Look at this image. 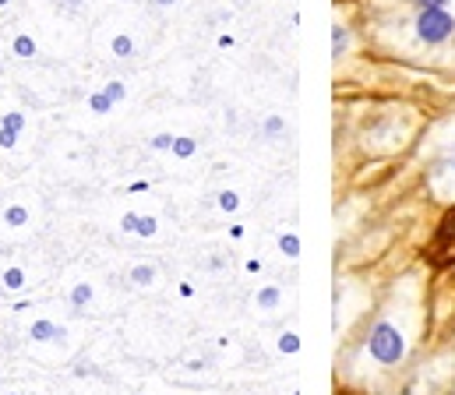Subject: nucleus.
<instances>
[{"mask_svg": "<svg viewBox=\"0 0 455 395\" xmlns=\"http://www.w3.org/2000/svg\"><path fill=\"white\" fill-rule=\"evenodd\" d=\"M131 282L152 286V282H156V268H152V265H134V268H131Z\"/></svg>", "mask_w": 455, "mask_h": 395, "instance_id": "6", "label": "nucleus"}, {"mask_svg": "<svg viewBox=\"0 0 455 395\" xmlns=\"http://www.w3.org/2000/svg\"><path fill=\"white\" fill-rule=\"evenodd\" d=\"M89 300H92V286H89V282H78V286L71 289V307H75V311H82Z\"/></svg>", "mask_w": 455, "mask_h": 395, "instance_id": "7", "label": "nucleus"}, {"mask_svg": "<svg viewBox=\"0 0 455 395\" xmlns=\"http://www.w3.org/2000/svg\"><path fill=\"white\" fill-rule=\"evenodd\" d=\"M413 28L424 46H442L455 36V14L449 7H420Z\"/></svg>", "mask_w": 455, "mask_h": 395, "instance_id": "1", "label": "nucleus"}, {"mask_svg": "<svg viewBox=\"0 0 455 395\" xmlns=\"http://www.w3.org/2000/svg\"><path fill=\"white\" fill-rule=\"evenodd\" d=\"M346 46H349V32H346L342 25H336V28H332V57H336V60L346 53Z\"/></svg>", "mask_w": 455, "mask_h": 395, "instance_id": "8", "label": "nucleus"}, {"mask_svg": "<svg viewBox=\"0 0 455 395\" xmlns=\"http://www.w3.org/2000/svg\"><path fill=\"white\" fill-rule=\"evenodd\" d=\"M14 53H18V57H32V53H36V43H32L28 36H18V39H14Z\"/></svg>", "mask_w": 455, "mask_h": 395, "instance_id": "12", "label": "nucleus"}, {"mask_svg": "<svg viewBox=\"0 0 455 395\" xmlns=\"http://www.w3.org/2000/svg\"><path fill=\"white\" fill-rule=\"evenodd\" d=\"M279 248H283V255H286V258H297V255H300V241H297L293 233H286V237L279 241Z\"/></svg>", "mask_w": 455, "mask_h": 395, "instance_id": "11", "label": "nucleus"}, {"mask_svg": "<svg viewBox=\"0 0 455 395\" xmlns=\"http://www.w3.org/2000/svg\"><path fill=\"white\" fill-rule=\"evenodd\" d=\"M279 300H283L279 286H265V289L258 293V311H275V307H279Z\"/></svg>", "mask_w": 455, "mask_h": 395, "instance_id": "5", "label": "nucleus"}, {"mask_svg": "<svg viewBox=\"0 0 455 395\" xmlns=\"http://www.w3.org/2000/svg\"><path fill=\"white\" fill-rule=\"evenodd\" d=\"M110 107H114V103L107 99V92H103V96H92V110H96V114H107Z\"/></svg>", "mask_w": 455, "mask_h": 395, "instance_id": "18", "label": "nucleus"}, {"mask_svg": "<svg viewBox=\"0 0 455 395\" xmlns=\"http://www.w3.org/2000/svg\"><path fill=\"white\" fill-rule=\"evenodd\" d=\"M449 170H455V145H452V152H449Z\"/></svg>", "mask_w": 455, "mask_h": 395, "instance_id": "23", "label": "nucleus"}, {"mask_svg": "<svg viewBox=\"0 0 455 395\" xmlns=\"http://www.w3.org/2000/svg\"><path fill=\"white\" fill-rule=\"evenodd\" d=\"M7 395H18V392H7Z\"/></svg>", "mask_w": 455, "mask_h": 395, "instance_id": "25", "label": "nucleus"}, {"mask_svg": "<svg viewBox=\"0 0 455 395\" xmlns=\"http://www.w3.org/2000/svg\"><path fill=\"white\" fill-rule=\"evenodd\" d=\"M4 128H11V131H21V128H25V121H21V114H11V117L4 121Z\"/></svg>", "mask_w": 455, "mask_h": 395, "instance_id": "19", "label": "nucleus"}, {"mask_svg": "<svg viewBox=\"0 0 455 395\" xmlns=\"http://www.w3.org/2000/svg\"><path fill=\"white\" fill-rule=\"evenodd\" d=\"M279 350H283V353H297V350H300V343H297V336H293V332H286V336L279 339Z\"/></svg>", "mask_w": 455, "mask_h": 395, "instance_id": "14", "label": "nucleus"}, {"mask_svg": "<svg viewBox=\"0 0 455 395\" xmlns=\"http://www.w3.org/2000/svg\"><path fill=\"white\" fill-rule=\"evenodd\" d=\"M159 4H173V0H159Z\"/></svg>", "mask_w": 455, "mask_h": 395, "instance_id": "24", "label": "nucleus"}, {"mask_svg": "<svg viewBox=\"0 0 455 395\" xmlns=\"http://www.w3.org/2000/svg\"><path fill=\"white\" fill-rule=\"evenodd\" d=\"M28 336H32L36 343H50V339H64V328H60L57 321H46V318H43V321H36V325H32V332H28Z\"/></svg>", "mask_w": 455, "mask_h": 395, "instance_id": "4", "label": "nucleus"}, {"mask_svg": "<svg viewBox=\"0 0 455 395\" xmlns=\"http://www.w3.org/2000/svg\"><path fill=\"white\" fill-rule=\"evenodd\" d=\"M131 50H134V46H131V39H127V36H116V39H114V53H116V57H127Z\"/></svg>", "mask_w": 455, "mask_h": 395, "instance_id": "16", "label": "nucleus"}, {"mask_svg": "<svg viewBox=\"0 0 455 395\" xmlns=\"http://www.w3.org/2000/svg\"><path fill=\"white\" fill-rule=\"evenodd\" d=\"M0 4H7V0H0Z\"/></svg>", "mask_w": 455, "mask_h": 395, "instance_id": "26", "label": "nucleus"}, {"mask_svg": "<svg viewBox=\"0 0 455 395\" xmlns=\"http://www.w3.org/2000/svg\"><path fill=\"white\" fill-rule=\"evenodd\" d=\"M265 131H268V134H279V131H283V121H279V117H272V121L265 124Z\"/></svg>", "mask_w": 455, "mask_h": 395, "instance_id": "22", "label": "nucleus"}, {"mask_svg": "<svg viewBox=\"0 0 455 395\" xmlns=\"http://www.w3.org/2000/svg\"><path fill=\"white\" fill-rule=\"evenodd\" d=\"M236 205H240V201H236L233 191H223V194H220V209H223V212H236Z\"/></svg>", "mask_w": 455, "mask_h": 395, "instance_id": "15", "label": "nucleus"}, {"mask_svg": "<svg viewBox=\"0 0 455 395\" xmlns=\"http://www.w3.org/2000/svg\"><path fill=\"white\" fill-rule=\"evenodd\" d=\"M173 152H177L180 159H188V155H195V141H191V138H173Z\"/></svg>", "mask_w": 455, "mask_h": 395, "instance_id": "13", "label": "nucleus"}, {"mask_svg": "<svg viewBox=\"0 0 455 395\" xmlns=\"http://www.w3.org/2000/svg\"><path fill=\"white\" fill-rule=\"evenodd\" d=\"M4 223H7V226H25V223H28V209L11 205V209L4 212Z\"/></svg>", "mask_w": 455, "mask_h": 395, "instance_id": "9", "label": "nucleus"}, {"mask_svg": "<svg viewBox=\"0 0 455 395\" xmlns=\"http://www.w3.org/2000/svg\"><path fill=\"white\" fill-rule=\"evenodd\" d=\"M71 4H75V0H71Z\"/></svg>", "mask_w": 455, "mask_h": 395, "instance_id": "27", "label": "nucleus"}, {"mask_svg": "<svg viewBox=\"0 0 455 395\" xmlns=\"http://www.w3.org/2000/svg\"><path fill=\"white\" fill-rule=\"evenodd\" d=\"M431 258L438 265L455 262V212L442 223V233H438V241H435V248H431Z\"/></svg>", "mask_w": 455, "mask_h": 395, "instance_id": "3", "label": "nucleus"}, {"mask_svg": "<svg viewBox=\"0 0 455 395\" xmlns=\"http://www.w3.org/2000/svg\"><path fill=\"white\" fill-rule=\"evenodd\" d=\"M107 99H110V103H120V99H124V85H120V82H110V85H107Z\"/></svg>", "mask_w": 455, "mask_h": 395, "instance_id": "17", "label": "nucleus"}, {"mask_svg": "<svg viewBox=\"0 0 455 395\" xmlns=\"http://www.w3.org/2000/svg\"><path fill=\"white\" fill-rule=\"evenodd\" d=\"M367 350H371V357H374L378 364H399L403 353H406V339H403V332H399L395 325L378 321V325L371 328Z\"/></svg>", "mask_w": 455, "mask_h": 395, "instance_id": "2", "label": "nucleus"}, {"mask_svg": "<svg viewBox=\"0 0 455 395\" xmlns=\"http://www.w3.org/2000/svg\"><path fill=\"white\" fill-rule=\"evenodd\" d=\"M452 0H413V7L420 11V7H449Z\"/></svg>", "mask_w": 455, "mask_h": 395, "instance_id": "20", "label": "nucleus"}, {"mask_svg": "<svg viewBox=\"0 0 455 395\" xmlns=\"http://www.w3.org/2000/svg\"><path fill=\"white\" fill-rule=\"evenodd\" d=\"M25 286V272L21 268H7L4 272V289H21Z\"/></svg>", "mask_w": 455, "mask_h": 395, "instance_id": "10", "label": "nucleus"}, {"mask_svg": "<svg viewBox=\"0 0 455 395\" xmlns=\"http://www.w3.org/2000/svg\"><path fill=\"white\" fill-rule=\"evenodd\" d=\"M152 145H156V148H173V138H170V134H159Z\"/></svg>", "mask_w": 455, "mask_h": 395, "instance_id": "21", "label": "nucleus"}]
</instances>
